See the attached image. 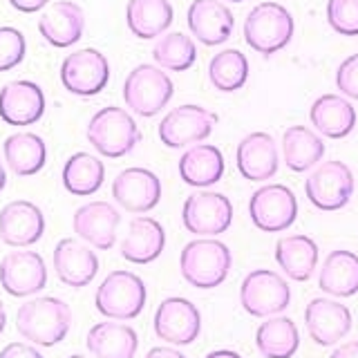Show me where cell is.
<instances>
[{
	"mask_svg": "<svg viewBox=\"0 0 358 358\" xmlns=\"http://www.w3.org/2000/svg\"><path fill=\"white\" fill-rule=\"evenodd\" d=\"M72 327V309L56 296L27 300L16 311V329L36 347H54L65 341Z\"/></svg>",
	"mask_w": 358,
	"mask_h": 358,
	"instance_id": "1",
	"label": "cell"
},
{
	"mask_svg": "<svg viewBox=\"0 0 358 358\" xmlns=\"http://www.w3.org/2000/svg\"><path fill=\"white\" fill-rule=\"evenodd\" d=\"M233 255L224 242L215 238H199L188 242L179 255V271L195 289H215L231 273Z\"/></svg>",
	"mask_w": 358,
	"mask_h": 358,
	"instance_id": "2",
	"label": "cell"
},
{
	"mask_svg": "<svg viewBox=\"0 0 358 358\" xmlns=\"http://www.w3.org/2000/svg\"><path fill=\"white\" fill-rule=\"evenodd\" d=\"M85 137L101 157L119 159L137 148L141 141V130L128 110L108 106L92 115Z\"/></svg>",
	"mask_w": 358,
	"mask_h": 358,
	"instance_id": "3",
	"label": "cell"
},
{
	"mask_svg": "<svg viewBox=\"0 0 358 358\" xmlns=\"http://www.w3.org/2000/svg\"><path fill=\"white\" fill-rule=\"evenodd\" d=\"M296 22L291 11L280 3L255 5L244 20V41L251 50L262 56H271L285 50L294 38Z\"/></svg>",
	"mask_w": 358,
	"mask_h": 358,
	"instance_id": "4",
	"label": "cell"
},
{
	"mask_svg": "<svg viewBox=\"0 0 358 358\" xmlns=\"http://www.w3.org/2000/svg\"><path fill=\"white\" fill-rule=\"evenodd\" d=\"M145 282L132 271H112L103 278V282L96 287L94 305L101 316L108 320H134L145 307Z\"/></svg>",
	"mask_w": 358,
	"mask_h": 358,
	"instance_id": "5",
	"label": "cell"
},
{
	"mask_svg": "<svg viewBox=\"0 0 358 358\" xmlns=\"http://www.w3.org/2000/svg\"><path fill=\"white\" fill-rule=\"evenodd\" d=\"M175 94L173 78L159 65L141 63L123 81V101L137 117L150 119L171 103Z\"/></svg>",
	"mask_w": 358,
	"mask_h": 358,
	"instance_id": "6",
	"label": "cell"
},
{
	"mask_svg": "<svg viewBox=\"0 0 358 358\" xmlns=\"http://www.w3.org/2000/svg\"><path fill=\"white\" fill-rule=\"evenodd\" d=\"M291 302V289L287 280L271 268H255L242 280L240 305L255 318L280 316Z\"/></svg>",
	"mask_w": 358,
	"mask_h": 358,
	"instance_id": "7",
	"label": "cell"
},
{
	"mask_svg": "<svg viewBox=\"0 0 358 358\" xmlns=\"http://www.w3.org/2000/svg\"><path fill=\"white\" fill-rule=\"evenodd\" d=\"M354 173L345 162H322L311 171L305 182V193L318 210H341L354 195Z\"/></svg>",
	"mask_w": 358,
	"mask_h": 358,
	"instance_id": "8",
	"label": "cell"
},
{
	"mask_svg": "<svg viewBox=\"0 0 358 358\" xmlns=\"http://www.w3.org/2000/svg\"><path fill=\"white\" fill-rule=\"evenodd\" d=\"M217 126V115L201 106H179L173 108L159 123V139L166 148H190L208 139Z\"/></svg>",
	"mask_w": 358,
	"mask_h": 358,
	"instance_id": "9",
	"label": "cell"
},
{
	"mask_svg": "<svg viewBox=\"0 0 358 358\" xmlns=\"http://www.w3.org/2000/svg\"><path fill=\"white\" fill-rule=\"evenodd\" d=\"M249 215L255 229L264 233H282L294 227L298 217L296 193L285 184H264L249 199Z\"/></svg>",
	"mask_w": 358,
	"mask_h": 358,
	"instance_id": "10",
	"label": "cell"
},
{
	"mask_svg": "<svg viewBox=\"0 0 358 358\" xmlns=\"http://www.w3.org/2000/svg\"><path fill=\"white\" fill-rule=\"evenodd\" d=\"M110 81L108 56L94 48L67 54L61 63V83L74 96H96Z\"/></svg>",
	"mask_w": 358,
	"mask_h": 358,
	"instance_id": "11",
	"label": "cell"
},
{
	"mask_svg": "<svg viewBox=\"0 0 358 358\" xmlns=\"http://www.w3.org/2000/svg\"><path fill=\"white\" fill-rule=\"evenodd\" d=\"M233 222V204L227 195L215 190H197L182 206V224L188 233L199 238H215L227 233Z\"/></svg>",
	"mask_w": 358,
	"mask_h": 358,
	"instance_id": "12",
	"label": "cell"
},
{
	"mask_svg": "<svg viewBox=\"0 0 358 358\" xmlns=\"http://www.w3.org/2000/svg\"><path fill=\"white\" fill-rule=\"evenodd\" d=\"M152 329L157 338L173 347L193 345L201 331V313L188 298L171 296L157 307Z\"/></svg>",
	"mask_w": 358,
	"mask_h": 358,
	"instance_id": "13",
	"label": "cell"
},
{
	"mask_svg": "<svg viewBox=\"0 0 358 358\" xmlns=\"http://www.w3.org/2000/svg\"><path fill=\"white\" fill-rule=\"evenodd\" d=\"M0 287L14 298L36 296L48 287V266L36 251H9L0 260Z\"/></svg>",
	"mask_w": 358,
	"mask_h": 358,
	"instance_id": "14",
	"label": "cell"
},
{
	"mask_svg": "<svg viewBox=\"0 0 358 358\" xmlns=\"http://www.w3.org/2000/svg\"><path fill=\"white\" fill-rule=\"evenodd\" d=\"M121 224V213L110 201H87L78 206L72 215V229L92 249L110 251L117 244V231Z\"/></svg>",
	"mask_w": 358,
	"mask_h": 358,
	"instance_id": "15",
	"label": "cell"
},
{
	"mask_svg": "<svg viewBox=\"0 0 358 358\" xmlns=\"http://www.w3.org/2000/svg\"><path fill=\"white\" fill-rule=\"evenodd\" d=\"M112 197L123 210L143 215L162 201V179L148 168H126L112 182Z\"/></svg>",
	"mask_w": 358,
	"mask_h": 358,
	"instance_id": "16",
	"label": "cell"
},
{
	"mask_svg": "<svg viewBox=\"0 0 358 358\" xmlns=\"http://www.w3.org/2000/svg\"><path fill=\"white\" fill-rule=\"evenodd\" d=\"M54 271L65 287L83 289L99 273V257L92 246L76 238H63L52 253Z\"/></svg>",
	"mask_w": 358,
	"mask_h": 358,
	"instance_id": "17",
	"label": "cell"
},
{
	"mask_svg": "<svg viewBox=\"0 0 358 358\" xmlns=\"http://www.w3.org/2000/svg\"><path fill=\"white\" fill-rule=\"evenodd\" d=\"M45 233L43 210L29 199H14L0 208V240L14 249H27Z\"/></svg>",
	"mask_w": 358,
	"mask_h": 358,
	"instance_id": "18",
	"label": "cell"
},
{
	"mask_svg": "<svg viewBox=\"0 0 358 358\" xmlns=\"http://www.w3.org/2000/svg\"><path fill=\"white\" fill-rule=\"evenodd\" d=\"M352 311L331 298H313L305 309L307 331L320 347L338 345L352 331Z\"/></svg>",
	"mask_w": 358,
	"mask_h": 358,
	"instance_id": "19",
	"label": "cell"
},
{
	"mask_svg": "<svg viewBox=\"0 0 358 358\" xmlns=\"http://www.w3.org/2000/svg\"><path fill=\"white\" fill-rule=\"evenodd\" d=\"M45 115L43 87L34 81H9L0 90V119L9 126H34Z\"/></svg>",
	"mask_w": 358,
	"mask_h": 358,
	"instance_id": "20",
	"label": "cell"
},
{
	"mask_svg": "<svg viewBox=\"0 0 358 358\" xmlns=\"http://www.w3.org/2000/svg\"><path fill=\"white\" fill-rule=\"evenodd\" d=\"M235 164L244 179L249 182H266L273 179L280 168L278 143L268 132H251L238 143Z\"/></svg>",
	"mask_w": 358,
	"mask_h": 358,
	"instance_id": "21",
	"label": "cell"
},
{
	"mask_svg": "<svg viewBox=\"0 0 358 358\" xmlns=\"http://www.w3.org/2000/svg\"><path fill=\"white\" fill-rule=\"evenodd\" d=\"M186 20L190 34L199 43H204L206 48L227 43L235 27L233 11L222 0H193L188 7Z\"/></svg>",
	"mask_w": 358,
	"mask_h": 358,
	"instance_id": "22",
	"label": "cell"
},
{
	"mask_svg": "<svg viewBox=\"0 0 358 358\" xmlns=\"http://www.w3.org/2000/svg\"><path fill=\"white\" fill-rule=\"evenodd\" d=\"M38 31L52 48H72L85 31V11L72 0H59L43 11L38 18Z\"/></svg>",
	"mask_w": 358,
	"mask_h": 358,
	"instance_id": "23",
	"label": "cell"
},
{
	"mask_svg": "<svg viewBox=\"0 0 358 358\" xmlns=\"http://www.w3.org/2000/svg\"><path fill=\"white\" fill-rule=\"evenodd\" d=\"M166 246V231L162 222L150 215H137L128 224L126 238L121 240L119 253L123 260L132 264H150L164 253Z\"/></svg>",
	"mask_w": 358,
	"mask_h": 358,
	"instance_id": "24",
	"label": "cell"
},
{
	"mask_svg": "<svg viewBox=\"0 0 358 358\" xmlns=\"http://www.w3.org/2000/svg\"><path fill=\"white\" fill-rule=\"evenodd\" d=\"M87 352L94 358H134L139 350V336L121 320L96 322L87 331Z\"/></svg>",
	"mask_w": 358,
	"mask_h": 358,
	"instance_id": "25",
	"label": "cell"
},
{
	"mask_svg": "<svg viewBox=\"0 0 358 358\" xmlns=\"http://www.w3.org/2000/svg\"><path fill=\"white\" fill-rule=\"evenodd\" d=\"M179 177L195 188H210L224 177V155L213 143H195L179 157Z\"/></svg>",
	"mask_w": 358,
	"mask_h": 358,
	"instance_id": "26",
	"label": "cell"
},
{
	"mask_svg": "<svg viewBox=\"0 0 358 358\" xmlns=\"http://www.w3.org/2000/svg\"><path fill=\"white\" fill-rule=\"evenodd\" d=\"M311 126L327 139H345L356 128V110L341 94H322L311 103Z\"/></svg>",
	"mask_w": 358,
	"mask_h": 358,
	"instance_id": "27",
	"label": "cell"
},
{
	"mask_svg": "<svg viewBox=\"0 0 358 358\" xmlns=\"http://www.w3.org/2000/svg\"><path fill=\"white\" fill-rule=\"evenodd\" d=\"M318 244L309 235H285L275 244V262L296 282H307L318 266Z\"/></svg>",
	"mask_w": 358,
	"mask_h": 358,
	"instance_id": "28",
	"label": "cell"
},
{
	"mask_svg": "<svg viewBox=\"0 0 358 358\" xmlns=\"http://www.w3.org/2000/svg\"><path fill=\"white\" fill-rule=\"evenodd\" d=\"M175 20V9L168 0H128L126 22L132 36L141 41L159 38Z\"/></svg>",
	"mask_w": 358,
	"mask_h": 358,
	"instance_id": "29",
	"label": "cell"
},
{
	"mask_svg": "<svg viewBox=\"0 0 358 358\" xmlns=\"http://www.w3.org/2000/svg\"><path fill=\"white\" fill-rule=\"evenodd\" d=\"M3 157L7 168L18 177H31L41 173L48 162V143L36 132H14L3 143Z\"/></svg>",
	"mask_w": 358,
	"mask_h": 358,
	"instance_id": "30",
	"label": "cell"
},
{
	"mask_svg": "<svg viewBox=\"0 0 358 358\" xmlns=\"http://www.w3.org/2000/svg\"><path fill=\"white\" fill-rule=\"evenodd\" d=\"M318 287L334 298H352L358 294V255L352 251H331L320 266Z\"/></svg>",
	"mask_w": 358,
	"mask_h": 358,
	"instance_id": "31",
	"label": "cell"
},
{
	"mask_svg": "<svg viewBox=\"0 0 358 358\" xmlns=\"http://www.w3.org/2000/svg\"><path fill=\"white\" fill-rule=\"evenodd\" d=\"M324 157V143L316 130L307 126H291L282 134V159L289 171L307 173Z\"/></svg>",
	"mask_w": 358,
	"mask_h": 358,
	"instance_id": "32",
	"label": "cell"
},
{
	"mask_svg": "<svg viewBox=\"0 0 358 358\" xmlns=\"http://www.w3.org/2000/svg\"><path fill=\"white\" fill-rule=\"evenodd\" d=\"M63 186L74 197H90L103 186L106 166L99 157L90 152H74L63 166Z\"/></svg>",
	"mask_w": 358,
	"mask_h": 358,
	"instance_id": "33",
	"label": "cell"
},
{
	"mask_svg": "<svg viewBox=\"0 0 358 358\" xmlns=\"http://www.w3.org/2000/svg\"><path fill=\"white\" fill-rule=\"evenodd\" d=\"M255 347L264 358H291L300 347V331L287 316H271L255 331Z\"/></svg>",
	"mask_w": 358,
	"mask_h": 358,
	"instance_id": "34",
	"label": "cell"
},
{
	"mask_svg": "<svg viewBox=\"0 0 358 358\" xmlns=\"http://www.w3.org/2000/svg\"><path fill=\"white\" fill-rule=\"evenodd\" d=\"M155 65L171 72H186L197 61V48L190 36L182 31H168L155 41L152 48Z\"/></svg>",
	"mask_w": 358,
	"mask_h": 358,
	"instance_id": "35",
	"label": "cell"
},
{
	"mask_svg": "<svg viewBox=\"0 0 358 358\" xmlns=\"http://www.w3.org/2000/svg\"><path fill=\"white\" fill-rule=\"evenodd\" d=\"M208 81L220 92H235L249 81V61L240 50H222L208 63Z\"/></svg>",
	"mask_w": 358,
	"mask_h": 358,
	"instance_id": "36",
	"label": "cell"
},
{
	"mask_svg": "<svg viewBox=\"0 0 358 358\" xmlns=\"http://www.w3.org/2000/svg\"><path fill=\"white\" fill-rule=\"evenodd\" d=\"M327 22L341 36H358V0H327Z\"/></svg>",
	"mask_w": 358,
	"mask_h": 358,
	"instance_id": "37",
	"label": "cell"
},
{
	"mask_svg": "<svg viewBox=\"0 0 358 358\" xmlns=\"http://www.w3.org/2000/svg\"><path fill=\"white\" fill-rule=\"evenodd\" d=\"M27 41L16 27H0V72H9L25 61Z\"/></svg>",
	"mask_w": 358,
	"mask_h": 358,
	"instance_id": "38",
	"label": "cell"
},
{
	"mask_svg": "<svg viewBox=\"0 0 358 358\" xmlns=\"http://www.w3.org/2000/svg\"><path fill=\"white\" fill-rule=\"evenodd\" d=\"M336 87L341 90L343 96L358 101V54L347 56L336 70Z\"/></svg>",
	"mask_w": 358,
	"mask_h": 358,
	"instance_id": "39",
	"label": "cell"
},
{
	"mask_svg": "<svg viewBox=\"0 0 358 358\" xmlns=\"http://www.w3.org/2000/svg\"><path fill=\"white\" fill-rule=\"evenodd\" d=\"M0 358H43V354L31 343H9L0 350Z\"/></svg>",
	"mask_w": 358,
	"mask_h": 358,
	"instance_id": "40",
	"label": "cell"
},
{
	"mask_svg": "<svg viewBox=\"0 0 358 358\" xmlns=\"http://www.w3.org/2000/svg\"><path fill=\"white\" fill-rule=\"evenodd\" d=\"M48 3L50 0H9V5L22 14H36V11L48 7Z\"/></svg>",
	"mask_w": 358,
	"mask_h": 358,
	"instance_id": "41",
	"label": "cell"
},
{
	"mask_svg": "<svg viewBox=\"0 0 358 358\" xmlns=\"http://www.w3.org/2000/svg\"><path fill=\"white\" fill-rule=\"evenodd\" d=\"M329 358H358V341H350L345 345H338Z\"/></svg>",
	"mask_w": 358,
	"mask_h": 358,
	"instance_id": "42",
	"label": "cell"
},
{
	"mask_svg": "<svg viewBox=\"0 0 358 358\" xmlns=\"http://www.w3.org/2000/svg\"><path fill=\"white\" fill-rule=\"evenodd\" d=\"M143 358H186V356L179 350H175V347H152Z\"/></svg>",
	"mask_w": 358,
	"mask_h": 358,
	"instance_id": "43",
	"label": "cell"
},
{
	"mask_svg": "<svg viewBox=\"0 0 358 358\" xmlns=\"http://www.w3.org/2000/svg\"><path fill=\"white\" fill-rule=\"evenodd\" d=\"M204 358H242V356L238 352H233V350H215V352L206 354Z\"/></svg>",
	"mask_w": 358,
	"mask_h": 358,
	"instance_id": "44",
	"label": "cell"
},
{
	"mask_svg": "<svg viewBox=\"0 0 358 358\" xmlns=\"http://www.w3.org/2000/svg\"><path fill=\"white\" fill-rule=\"evenodd\" d=\"M5 327H7V311H5L3 300H0V334L5 331Z\"/></svg>",
	"mask_w": 358,
	"mask_h": 358,
	"instance_id": "45",
	"label": "cell"
},
{
	"mask_svg": "<svg viewBox=\"0 0 358 358\" xmlns=\"http://www.w3.org/2000/svg\"><path fill=\"white\" fill-rule=\"evenodd\" d=\"M5 186H7V171H5V164L0 162V193L5 190Z\"/></svg>",
	"mask_w": 358,
	"mask_h": 358,
	"instance_id": "46",
	"label": "cell"
},
{
	"mask_svg": "<svg viewBox=\"0 0 358 358\" xmlns=\"http://www.w3.org/2000/svg\"><path fill=\"white\" fill-rule=\"evenodd\" d=\"M67 358H85V356H81V354H72V356H67Z\"/></svg>",
	"mask_w": 358,
	"mask_h": 358,
	"instance_id": "47",
	"label": "cell"
},
{
	"mask_svg": "<svg viewBox=\"0 0 358 358\" xmlns=\"http://www.w3.org/2000/svg\"><path fill=\"white\" fill-rule=\"evenodd\" d=\"M227 3H244V0H227Z\"/></svg>",
	"mask_w": 358,
	"mask_h": 358,
	"instance_id": "48",
	"label": "cell"
}]
</instances>
